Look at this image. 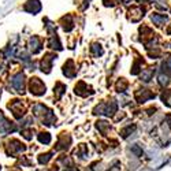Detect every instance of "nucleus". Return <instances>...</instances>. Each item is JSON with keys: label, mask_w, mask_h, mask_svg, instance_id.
<instances>
[{"label": "nucleus", "mask_w": 171, "mask_h": 171, "mask_svg": "<svg viewBox=\"0 0 171 171\" xmlns=\"http://www.w3.org/2000/svg\"><path fill=\"white\" fill-rule=\"evenodd\" d=\"M160 84L161 85H167V84H169V80H167V77H166V75H160Z\"/></svg>", "instance_id": "nucleus-3"}, {"label": "nucleus", "mask_w": 171, "mask_h": 171, "mask_svg": "<svg viewBox=\"0 0 171 171\" xmlns=\"http://www.w3.org/2000/svg\"><path fill=\"white\" fill-rule=\"evenodd\" d=\"M153 73H155V69H149V70L145 73V75H144V81H149V80H151V77L153 75Z\"/></svg>", "instance_id": "nucleus-2"}, {"label": "nucleus", "mask_w": 171, "mask_h": 171, "mask_svg": "<svg viewBox=\"0 0 171 171\" xmlns=\"http://www.w3.org/2000/svg\"><path fill=\"white\" fill-rule=\"evenodd\" d=\"M152 21H153L157 25V26H161V25H163L164 22L167 21V18L164 17V15H157V14H155V15H152Z\"/></svg>", "instance_id": "nucleus-1"}]
</instances>
